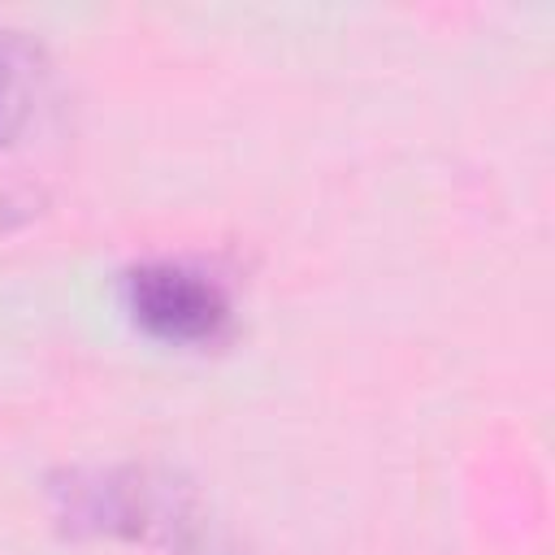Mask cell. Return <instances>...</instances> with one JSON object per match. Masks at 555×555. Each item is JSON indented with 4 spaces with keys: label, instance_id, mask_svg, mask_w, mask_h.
<instances>
[{
    "label": "cell",
    "instance_id": "1",
    "mask_svg": "<svg viewBox=\"0 0 555 555\" xmlns=\"http://www.w3.org/2000/svg\"><path fill=\"white\" fill-rule=\"evenodd\" d=\"M126 308L147 334L165 343H208L230 321L221 286L169 260L139 264L126 273Z\"/></svg>",
    "mask_w": 555,
    "mask_h": 555
},
{
    "label": "cell",
    "instance_id": "2",
    "mask_svg": "<svg viewBox=\"0 0 555 555\" xmlns=\"http://www.w3.org/2000/svg\"><path fill=\"white\" fill-rule=\"evenodd\" d=\"M43 78V52L17 30H0V143L17 139L30 126Z\"/></svg>",
    "mask_w": 555,
    "mask_h": 555
},
{
    "label": "cell",
    "instance_id": "3",
    "mask_svg": "<svg viewBox=\"0 0 555 555\" xmlns=\"http://www.w3.org/2000/svg\"><path fill=\"white\" fill-rule=\"evenodd\" d=\"M9 208H17V212H26V208H30V199H13L9 191H0V225H4V212H9Z\"/></svg>",
    "mask_w": 555,
    "mask_h": 555
}]
</instances>
